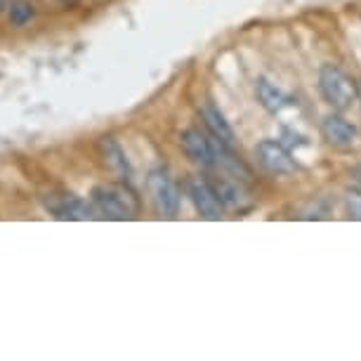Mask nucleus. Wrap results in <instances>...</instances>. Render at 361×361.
Masks as SVG:
<instances>
[{"label":"nucleus","instance_id":"1","mask_svg":"<svg viewBox=\"0 0 361 361\" xmlns=\"http://www.w3.org/2000/svg\"><path fill=\"white\" fill-rule=\"evenodd\" d=\"M92 203L97 208V213L106 220H133L140 213V201L135 196L133 189H128L126 185H97L92 189Z\"/></svg>","mask_w":361,"mask_h":361},{"label":"nucleus","instance_id":"2","mask_svg":"<svg viewBox=\"0 0 361 361\" xmlns=\"http://www.w3.org/2000/svg\"><path fill=\"white\" fill-rule=\"evenodd\" d=\"M319 90L326 104L336 111H347L354 102H359V83L336 64H324L319 71Z\"/></svg>","mask_w":361,"mask_h":361},{"label":"nucleus","instance_id":"3","mask_svg":"<svg viewBox=\"0 0 361 361\" xmlns=\"http://www.w3.org/2000/svg\"><path fill=\"white\" fill-rule=\"evenodd\" d=\"M147 192L149 199H152L154 210L161 217H175L177 210H180V201H182V192L177 187V182L170 177L168 170H154L147 180Z\"/></svg>","mask_w":361,"mask_h":361},{"label":"nucleus","instance_id":"4","mask_svg":"<svg viewBox=\"0 0 361 361\" xmlns=\"http://www.w3.org/2000/svg\"><path fill=\"white\" fill-rule=\"evenodd\" d=\"M222 142H217L208 130L203 133L201 128H187L185 133L180 135V147L185 156L192 163L201 168L213 170L217 163V149H220Z\"/></svg>","mask_w":361,"mask_h":361},{"label":"nucleus","instance_id":"5","mask_svg":"<svg viewBox=\"0 0 361 361\" xmlns=\"http://www.w3.org/2000/svg\"><path fill=\"white\" fill-rule=\"evenodd\" d=\"M187 192H189V199L194 203V208L199 210V215L203 220H220L224 215V206L208 177H201V175L189 177Z\"/></svg>","mask_w":361,"mask_h":361},{"label":"nucleus","instance_id":"6","mask_svg":"<svg viewBox=\"0 0 361 361\" xmlns=\"http://www.w3.org/2000/svg\"><path fill=\"white\" fill-rule=\"evenodd\" d=\"M255 159L274 177L293 175L298 170V163L293 159V154L276 140H262L260 145L255 147Z\"/></svg>","mask_w":361,"mask_h":361},{"label":"nucleus","instance_id":"7","mask_svg":"<svg viewBox=\"0 0 361 361\" xmlns=\"http://www.w3.org/2000/svg\"><path fill=\"white\" fill-rule=\"evenodd\" d=\"M322 130V137L326 140V145L338 149V152H350V149L357 147L359 140V130L357 126H352L350 121L343 118L340 114H329L319 126Z\"/></svg>","mask_w":361,"mask_h":361},{"label":"nucleus","instance_id":"8","mask_svg":"<svg viewBox=\"0 0 361 361\" xmlns=\"http://www.w3.org/2000/svg\"><path fill=\"white\" fill-rule=\"evenodd\" d=\"M47 208L57 220H92L97 217L94 203H87L78 196H59L57 201H47Z\"/></svg>","mask_w":361,"mask_h":361},{"label":"nucleus","instance_id":"9","mask_svg":"<svg viewBox=\"0 0 361 361\" xmlns=\"http://www.w3.org/2000/svg\"><path fill=\"white\" fill-rule=\"evenodd\" d=\"M199 116L203 121V126H206V130L213 135L217 142H222L224 147H234V128L229 126V121L224 118V114L217 109L213 102H206L201 109H199Z\"/></svg>","mask_w":361,"mask_h":361},{"label":"nucleus","instance_id":"10","mask_svg":"<svg viewBox=\"0 0 361 361\" xmlns=\"http://www.w3.org/2000/svg\"><path fill=\"white\" fill-rule=\"evenodd\" d=\"M217 196H220L224 210H246L248 208V196L243 192V182L236 180L231 175H220L213 182Z\"/></svg>","mask_w":361,"mask_h":361},{"label":"nucleus","instance_id":"11","mask_svg":"<svg viewBox=\"0 0 361 361\" xmlns=\"http://www.w3.org/2000/svg\"><path fill=\"white\" fill-rule=\"evenodd\" d=\"M97 147H99L102 163H104V166L111 170V173L121 175V177H130L133 175L130 161H128L126 152L121 149V145L114 137H102Z\"/></svg>","mask_w":361,"mask_h":361},{"label":"nucleus","instance_id":"12","mask_svg":"<svg viewBox=\"0 0 361 361\" xmlns=\"http://www.w3.org/2000/svg\"><path fill=\"white\" fill-rule=\"evenodd\" d=\"M255 94H257V102H260L269 114H279L286 106V102H288L286 94L279 90L274 83H269L267 78H260L255 83Z\"/></svg>","mask_w":361,"mask_h":361},{"label":"nucleus","instance_id":"13","mask_svg":"<svg viewBox=\"0 0 361 361\" xmlns=\"http://www.w3.org/2000/svg\"><path fill=\"white\" fill-rule=\"evenodd\" d=\"M33 15H36L33 5L26 3V0H19V3H12V8H10V24L17 26V29H22V26L31 22Z\"/></svg>","mask_w":361,"mask_h":361},{"label":"nucleus","instance_id":"14","mask_svg":"<svg viewBox=\"0 0 361 361\" xmlns=\"http://www.w3.org/2000/svg\"><path fill=\"white\" fill-rule=\"evenodd\" d=\"M345 210L352 220H359L361 222V187H347L345 189Z\"/></svg>","mask_w":361,"mask_h":361},{"label":"nucleus","instance_id":"15","mask_svg":"<svg viewBox=\"0 0 361 361\" xmlns=\"http://www.w3.org/2000/svg\"><path fill=\"white\" fill-rule=\"evenodd\" d=\"M350 177H352L354 185L361 187V163H357V166H354V168L350 170Z\"/></svg>","mask_w":361,"mask_h":361},{"label":"nucleus","instance_id":"16","mask_svg":"<svg viewBox=\"0 0 361 361\" xmlns=\"http://www.w3.org/2000/svg\"><path fill=\"white\" fill-rule=\"evenodd\" d=\"M8 8H10V0H0V15H3Z\"/></svg>","mask_w":361,"mask_h":361},{"label":"nucleus","instance_id":"17","mask_svg":"<svg viewBox=\"0 0 361 361\" xmlns=\"http://www.w3.org/2000/svg\"><path fill=\"white\" fill-rule=\"evenodd\" d=\"M359 102H361V83H359Z\"/></svg>","mask_w":361,"mask_h":361}]
</instances>
